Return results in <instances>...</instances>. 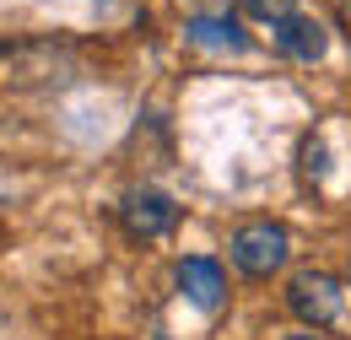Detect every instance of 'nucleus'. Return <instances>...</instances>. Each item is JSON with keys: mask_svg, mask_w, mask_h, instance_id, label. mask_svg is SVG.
I'll return each instance as SVG.
<instances>
[{"mask_svg": "<svg viewBox=\"0 0 351 340\" xmlns=\"http://www.w3.org/2000/svg\"><path fill=\"white\" fill-rule=\"evenodd\" d=\"M346 281H335V276H324V270H298L292 281H287V308L303 319L308 330H335V324H346Z\"/></svg>", "mask_w": 351, "mask_h": 340, "instance_id": "nucleus-1", "label": "nucleus"}, {"mask_svg": "<svg viewBox=\"0 0 351 340\" xmlns=\"http://www.w3.org/2000/svg\"><path fill=\"white\" fill-rule=\"evenodd\" d=\"M227 254L232 265L243 270V276H276L287 254H292V238H287V227L281 221H243L238 232H232V243H227Z\"/></svg>", "mask_w": 351, "mask_h": 340, "instance_id": "nucleus-2", "label": "nucleus"}, {"mask_svg": "<svg viewBox=\"0 0 351 340\" xmlns=\"http://www.w3.org/2000/svg\"><path fill=\"white\" fill-rule=\"evenodd\" d=\"M119 216H125V227H130L135 238H168L178 227V206L162 189H130L125 206H119Z\"/></svg>", "mask_w": 351, "mask_h": 340, "instance_id": "nucleus-3", "label": "nucleus"}, {"mask_svg": "<svg viewBox=\"0 0 351 340\" xmlns=\"http://www.w3.org/2000/svg\"><path fill=\"white\" fill-rule=\"evenodd\" d=\"M276 49L287 54V60H298V65H319L324 60V49H330V27L319 22V16H287V22H276Z\"/></svg>", "mask_w": 351, "mask_h": 340, "instance_id": "nucleus-4", "label": "nucleus"}, {"mask_svg": "<svg viewBox=\"0 0 351 340\" xmlns=\"http://www.w3.org/2000/svg\"><path fill=\"white\" fill-rule=\"evenodd\" d=\"M178 292L195 302L200 313H217L221 302H227V276H221L217 259L195 254V259H184V265H178Z\"/></svg>", "mask_w": 351, "mask_h": 340, "instance_id": "nucleus-5", "label": "nucleus"}, {"mask_svg": "<svg viewBox=\"0 0 351 340\" xmlns=\"http://www.w3.org/2000/svg\"><path fill=\"white\" fill-rule=\"evenodd\" d=\"M189 43H200V49H217V54H243L249 49V33L232 22V16H189Z\"/></svg>", "mask_w": 351, "mask_h": 340, "instance_id": "nucleus-6", "label": "nucleus"}, {"mask_svg": "<svg viewBox=\"0 0 351 340\" xmlns=\"http://www.w3.org/2000/svg\"><path fill=\"white\" fill-rule=\"evenodd\" d=\"M243 11L254 16V22H287V16H298V0H243Z\"/></svg>", "mask_w": 351, "mask_h": 340, "instance_id": "nucleus-7", "label": "nucleus"}, {"mask_svg": "<svg viewBox=\"0 0 351 340\" xmlns=\"http://www.w3.org/2000/svg\"><path fill=\"white\" fill-rule=\"evenodd\" d=\"M303 168L308 173H324V141H308V146H303Z\"/></svg>", "mask_w": 351, "mask_h": 340, "instance_id": "nucleus-8", "label": "nucleus"}, {"mask_svg": "<svg viewBox=\"0 0 351 340\" xmlns=\"http://www.w3.org/2000/svg\"><path fill=\"white\" fill-rule=\"evenodd\" d=\"M341 27H346V38H351V0H341Z\"/></svg>", "mask_w": 351, "mask_h": 340, "instance_id": "nucleus-9", "label": "nucleus"}, {"mask_svg": "<svg viewBox=\"0 0 351 340\" xmlns=\"http://www.w3.org/2000/svg\"><path fill=\"white\" fill-rule=\"evenodd\" d=\"M287 340H319V335H313V330H308V335H287Z\"/></svg>", "mask_w": 351, "mask_h": 340, "instance_id": "nucleus-10", "label": "nucleus"}, {"mask_svg": "<svg viewBox=\"0 0 351 340\" xmlns=\"http://www.w3.org/2000/svg\"><path fill=\"white\" fill-rule=\"evenodd\" d=\"M5 54H11V43H0V60H5Z\"/></svg>", "mask_w": 351, "mask_h": 340, "instance_id": "nucleus-11", "label": "nucleus"}]
</instances>
